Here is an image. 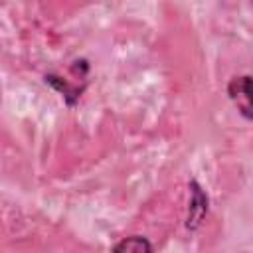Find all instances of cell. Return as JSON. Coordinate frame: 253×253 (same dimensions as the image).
Listing matches in <instances>:
<instances>
[{
    "mask_svg": "<svg viewBox=\"0 0 253 253\" xmlns=\"http://www.w3.org/2000/svg\"><path fill=\"white\" fill-rule=\"evenodd\" d=\"M190 188H192V200H190V213H188L186 225L188 229H196L208 211V196L202 192V188L196 182H192Z\"/></svg>",
    "mask_w": 253,
    "mask_h": 253,
    "instance_id": "7a4b0ae2",
    "label": "cell"
},
{
    "mask_svg": "<svg viewBox=\"0 0 253 253\" xmlns=\"http://www.w3.org/2000/svg\"><path fill=\"white\" fill-rule=\"evenodd\" d=\"M229 97L235 101L237 109L243 113L245 119H251V97H249V75L233 77L227 85Z\"/></svg>",
    "mask_w": 253,
    "mask_h": 253,
    "instance_id": "6da1fadb",
    "label": "cell"
},
{
    "mask_svg": "<svg viewBox=\"0 0 253 253\" xmlns=\"http://www.w3.org/2000/svg\"><path fill=\"white\" fill-rule=\"evenodd\" d=\"M111 253H152V245L142 235H130V237L121 239L111 249Z\"/></svg>",
    "mask_w": 253,
    "mask_h": 253,
    "instance_id": "3957f363",
    "label": "cell"
}]
</instances>
